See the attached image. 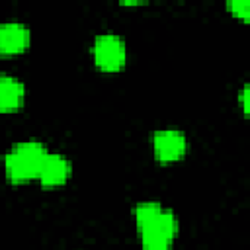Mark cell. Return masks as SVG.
I'll list each match as a JSON object with an SVG mask.
<instances>
[{
    "instance_id": "obj_1",
    "label": "cell",
    "mask_w": 250,
    "mask_h": 250,
    "mask_svg": "<svg viewBox=\"0 0 250 250\" xmlns=\"http://www.w3.org/2000/svg\"><path fill=\"white\" fill-rule=\"evenodd\" d=\"M47 156V148L39 141H21L10 148L4 158V172L12 184H23L37 178Z\"/></svg>"
},
{
    "instance_id": "obj_2",
    "label": "cell",
    "mask_w": 250,
    "mask_h": 250,
    "mask_svg": "<svg viewBox=\"0 0 250 250\" xmlns=\"http://www.w3.org/2000/svg\"><path fill=\"white\" fill-rule=\"evenodd\" d=\"M94 62L104 72H117L123 68L127 61V47L125 41L115 33H100L94 39L92 47Z\"/></svg>"
},
{
    "instance_id": "obj_3",
    "label": "cell",
    "mask_w": 250,
    "mask_h": 250,
    "mask_svg": "<svg viewBox=\"0 0 250 250\" xmlns=\"http://www.w3.org/2000/svg\"><path fill=\"white\" fill-rule=\"evenodd\" d=\"M152 148L158 162L170 164L180 160L188 150V137L178 129H160L152 137Z\"/></svg>"
},
{
    "instance_id": "obj_4",
    "label": "cell",
    "mask_w": 250,
    "mask_h": 250,
    "mask_svg": "<svg viewBox=\"0 0 250 250\" xmlns=\"http://www.w3.org/2000/svg\"><path fill=\"white\" fill-rule=\"evenodd\" d=\"M72 174V164L64 154H57V152H47L37 180L41 182L43 188H59L62 184H66V180Z\"/></svg>"
},
{
    "instance_id": "obj_5",
    "label": "cell",
    "mask_w": 250,
    "mask_h": 250,
    "mask_svg": "<svg viewBox=\"0 0 250 250\" xmlns=\"http://www.w3.org/2000/svg\"><path fill=\"white\" fill-rule=\"evenodd\" d=\"M29 27L21 21H2L0 23V53L20 55L29 47Z\"/></svg>"
},
{
    "instance_id": "obj_6",
    "label": "cell",
    "mask_w": 250,
    "mask_h": 250,
    "mask_svg": "<svg viewBox=\"0 0 250 250\" xmlns=\"http://www.w3.org/2000/svg\"><path fill=\"white\" fill-rule=\"evenodd\" d=\"M25 102V86L20 78L4 74L0 76V111H18Z\"/></svg>"
},
{
    "instance_id": "obj_7",
    "label": "cell",
    "mask_w": 250,
    "mask_h": 250,
    "mask_svg": "<svg viewBox=\"0 0 250 250\" xmlns=\"http://www.w3.org/2000/svg\"><path fill=\"white\" fill-rule=\"evenodd\" d=\"M162 211H164V207L160 203H156V201H143V203H139L135 207V211H133L139 232L148 229V227H152L158 221V217L162 215Z\"/></svg>"
},
{
    "instance_id": "obj_8",
    "label": "cell",
    "mask_w": 250,
    "mask_h": 250,
    "mask_svg": "<svg viewBox=\"0 0 250 250\" xmlns=\"http://www.w3.org/2000/svg\"><path fill=\"white\" fill-rule=\"evenodd\" d=\"M174 238L160 229L141 230V248L143 250H172Z\"/></svg>"
},
{
    "instance_id": "obj_9",
    "label": "cell",
    "mask_w": 250,
    "mask_h": 250,
    "mask_svg": "<svg viewBox=\"0 0 250 250\" xmlns=\"http://www.w3.org/2000/svg\"><path fill=\"white\" fill-rule=\"evenodd\" d=\"M227 8L230 10V14L232 16H236V18H240V20H248V14H250V4H248V0H230L229 4H227Z\"/></svg>"
},
{
    "instance_id": "obj_10",
    "label": "cell",
    "mask_w": 250,
    "mask_h": 250,
    "mask_svg": "<svg viewBox=\"0 0 250 250\" xmlns=\"http://www.w3.org/2000/svg\"><path fill=\"white\" fill-rule=\"evenodd\" d=\"M248 92H250L248 86H244V88L240 90V105H242V111H244V113H248Z\"/></svg>"
}]
</instances>
